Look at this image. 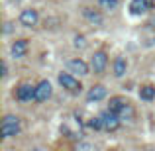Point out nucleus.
<instances>
[{
	"mask_svg": "<svg viewBox=\"0 0 155 151\" xmlns=\"http://www.w3.org/2000/svg\"><path fill=\"white\" fill-rule=\"evenodd\" d=\"M20 130H22V122H20V118L14 116V114H8V116H4L2 124H0V137H2V140L16 137L20 133Z\"/></svg>",
	"mask_w": 155,
	"mask_h": 151,
	"instance_id": "obj_1",
	"label": "nucleus"
},
{
	"mask_svg": "<svg viewBox=\"0 0 155 151\" xmlns=\"http://www.w3.org/2000/svg\"><path fill=\"white\" fill-rule=\"evenodd\" d=\"M91 69L87 63H84L83 59H79V57H75V59H69L67 61V71H71L73 75H79V77H87L91 75Z\"/></svg>",
	"mask_w": 155,
	"mask_h": 151,
	"instance_id": "obj_2",
	"label": "nucleus"
},
{
	"mask_svg": "<svg viewBox=\"0 0 155 151\" xmlns=\"http://www.w3.org/2000/svg\"><path fill=\"white\" fill-rule=\"evenodd\" d=\"M100 118H102V126H104L106 132H116V130L120 128V124H122L120 116H118L116 112H112V110L102 112V114H100Z\"/></svg>",
	"mask_w": 155,
	"mask_h": 151,
	"instance_id": "obj_3",
	"label": "nucleus"
},
{
	"mask_svg": "<svg viewBox=\"0 0 155 151\" xmlns=\"http://www.w3.org/2000/svg\"><path fill=\"white\" fill-rule=\"evenodd\" d=\"M59 84L63 88H67L69 92H81V83H79V79H75V77L71 75V71L69 73H59Z\"/></svg>",
	"mask_w": 155,
	"mask_h": 151,
	"instance_id": "obj_4",
	"label": "nucleus"
},
{
	"mask_svg": "<svg viewBox=\"0 0 155 151\" xmlns=\"http://www.w3.org/2000/svg\"><path fill=\"white\" fill-rule=\"evenodd\" d=\"M91 67L96 75H102L106 71V67H108V55H106V51H94V55L91 59Z\"/></svg>",
	"mask_w": 155,
	"mask_h": 151,
	"instance_id": "obj_5",
	"label": "nucleus"
},
{
	"mask_svg": "<svg viewBox=\"0 0 155 151\" xmlns=\"http://www.w3.org/2000/svg\"><path fill=\"white\" fill-rule=\"evenodd\" d=\"M16 98L20 102H28V100H34L35 98V87L30 83H22L18 88H16Z\"/></svg>",
	"mask_w": 155,
	"mask_h": 151,
	"instance_id": "obj_6",
	"label": "nucleus"
},
{
	"mask_svg": "<svg viewBox=\"0 0 155 151\" xmlns=\"http://www.w3.org/2000/svg\"><path fill=\"white\" fill-rule=\"evenodd\" d=\"M51 94H53V87H51V83L49 80H41V83L35 87V102H45L47 98H51Z\"/></svg>",
	"mask_w": 155,
	"mask_h": 151,
	"instance_id": "obj_7",
	"label": "nucleus"
},
{
	"mask_svg": "<svg viewBox=\"0 0 155 151\" xmlns=\"http://www.w3.org/2000/svg\"><path fill=\"white\" fill-rule=\"evenodd\" d=\"M38 20H39L38 10H34V8L22 10V14H20V24H22L24 28H34L35 24H38Z\"/></svg>",
	"mask_w": 155,
	"mask_h": 151,
	"instance_id": "obj_8",
	"label": "nucleus"
},
{
	"mask_svg": "<svg viewBox=\"0 0 155 151\" xmlns=\"http://www.w3.org/2000/svg\"><path fill=\"white\" fill-rule=\"evenodd\" d=\"M28 47H30L28 39H16V41L12 43V47H10L12 57H14V59H22V57H26Z\"/></svg>",
	"mask_w": 155,
	"mask_h": 151,
	"instance_id": "obj_9",
	"label": "nucleus"
},
{
	"mask_svg": "<svg viewBox=\"0 0 155 151\" xmlns=\"http://www.w3.org/2000/svg\"><path fill=\"white\" fill-rule=\"evenodd\" d=\"M106 98V87L104 84H94V87L88 88L87 92V100L88 102H100Z\"/></svg>",
	"mask_w": 155,
	"mask_h": 151,
	"instance_id": "obj_10",
	"label": "nucleus"
},
{
	"mask_svg": "<svg viewBox=\"0 0 155 151\" xmlns=\"http://www.w3.org/2000/svg\"><path fill=\"white\" fill-rule=\"evenodd\" d=\"M149 8H151L149 6V0H132V2H130V12H132L134 16L145 14Z\"/></svg>",
	"mask_w": 155,
	"mask_h": 151,
	"instance_id": "obj_11",
	"label": "nucleus"
},
{
	"mask_svg": "<svg viewBox=\"0 0 155 151\" xmlns=\"http://www.w3.org/2000/svg\"><path fill=\"white\" fill-rule=\"evenodd\" d=\"M83 16L91 24H94V26H102V22H104L102 14H100L98 10H92V8H84V10H83Z\"/></svg>",
	"mask_w": 155,
	"mask_h": 151,
	"instance_id": "obj_12",
	"label": "nucleus"
},
{
	"mask_svg": "<svg viewBox=\"0 0 155 151\" xmlns=\"http://www.w3.org/2000/svg\"><path fill=\"white\" fill-rule=\"evenodd\" d=\"M126 104H128V100H126L124 96H112V98H110V104H108V110H112V112L118 114Z\"/></svg>",
	"mask_w": 155,
	"mask_h": 151,
	"instance_id": "obj_13",
	"label": "nucleus"
},
{
	"mask_svg": "<svg viewBox=\"0 0 155 151\" xmlns=\"http://www.w3.org/2000/svg\"><path fill=\"white\" fill-rule=\"evenodd\" d=\"M126 69H128L126 59H124V57H116V61H114V75L120 79V77L126 75Z\"/></svg>",
	"mask_w": 155,
	"mask_h": 151,
	"instance_id": "obj_14",
	"label": "nucleus"
},
{
	"mask_svg": "<svg viewBox=\"0 0 155 151\" xmlns=\"http://www.w3.org/2000/svg\"><path fill=\"white\" fill-rule=\"evenodd\" d=\"M140 98L145 102H151L155 98V87L153 84H145V87L140 88Z\"/></svg>",
	"mask_w": 155,
	"mask_h": 151,
	"instance_id": "obj_15",
	"label": "nucleus"
},
{
	"mask_svg": "<svg viewBox=\"0 0 155 151\" xmlns=\"http://www.w3.org/2000/svg\"><path fill=\"white\" fill-rule=\"evenodd\" d=\"M118 116H120V120H122V122H126V120H134V116H136V110H134V106L128 102V104H126L124 108L118 112Z\"/></svg>",
	"mask_w": 155,
	"mask_h": 151,
	"instance_id": "obj_16",
	"label": "nucleus"
},
{
	"mask_svg": "<svg viewBox=\"0 0 155 151\" xmlns=\"http://www.w3.org/2000/svg\"><path fill=\"white\" fill-rule=\"evenodd\" d=\"M88 128L91 130H104V126H102V118H91L88 120Z\"/></svg>",
	"mask_w": 155,
	"mask_h": 151,
	"instance_id": "obj_17",
	"label": "nucleus"
},
{
	"mask_svg": "<svg viewBox=\"0 0 155 151\" xmlns=\"http://www.w3.org/2000/svg\"><path fill=\"white\" fill-rule=\"evenodd\" d=\"M100 6L104 8V10H116L118 8V0H100Z\"/></svg>",
	"mask_w": 155,
	"mask_h": 151,
	"instance_id": "obj_18",
	"label": "nucleus"
},
{
	"mask_svg": "<svg viewBox=\"0 0 155 151\" xmlns=\"http://www.w3.org/2000/svg\"><path fill=\"white\" fill-rule=\"evenodd\" d=\"M75 47H77V49H84V47H87V39H84V35H75Z\"/></svg>",
	"mask_w": 155,
	"mask_h": 151,
	"instance_id": "obj_19",
	"label": "nucleus"
},
{
	"mask_svg": "<svg viewBox=\"0 0 155 151\" xmlns=\"http://www.w3.org/2000/svg\"><path fill=\"white\" fill-rule=\"evenodd\" d=\"M77 149L79 151H87V149H94V145L87 143V141H79V143H77Z\"/></svg>",
	"mask_w": 155,
	"mask_h": 151,
	"instance_id": "obj_20",
	"label": "nucleus"
},
{
	"mask_svg": "<svg viewBox=\"0 0 155 151\" xmlns=\"http://www.w3.org/2000/svg\"><path fill=\"white\" fill-rule=\"evenodd\" d=\"M0 77H2V79H6V77H8V65H6V61H2V73H0Z\"/></svg>",
	"mask_w": 155,
	"mask_h": 151,
	"instance_id": "obj_21",
	"label": "nucleus"
},
{
	"mask_svg": "<svg viewBox=\"0 0 155 151\" xmlns=\"http://www.w3.org/2000/svg\"><path fill=\"white\" fill-rule=\"evenodd\" d=\"M10 30H12V24L8 22V24H6V28H4V34H10Z\"/></svg>",
	"mask_w": 155,
	"mask_h": 151,
	"instance_id": "obj_22",
	"label": "nucleus"
}]
</instances>
